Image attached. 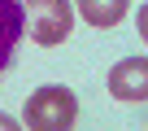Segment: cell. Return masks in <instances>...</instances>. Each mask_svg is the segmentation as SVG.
<instances>
[{
	"label": "cell",
	"mask_w": 148,
	"mask_h": 131,
	"mask_svg": "<svg viewBox=\"0 0 148 131\" xmlns=\"http://www.w3.org/2000/svg\"><path fill=\"white\" fill-rule=\"evenodd\" d=\"M22 39H26V9H22V0H0V74L18 61Z\"/></svg>",
	"instance_id": "277c9868"
},
{
	"label": "cell",
	"mask_w": 148,
	"mask_h": 131,
	"mask_svg": "<svg viewBox=\"0 0 148 131\" xmlns=\"http://www.w3.org/2000/svg\"><path fill=\"white\" fill-rule=\"evenodd\" d=\"M74 118H79V101L61 83H44L26 101V127L31 131H70Z\"/></svg>",
	"instance_id": "6da1fadb"
},
{
	"label": "cell",
	"mask_w": 148,
	"mask_h": 131,
	"mask_svg": "<svg viewBox=\"0 0 148 131\" xmlns=\"http://www.w3.org/2000/svg\"><path fill=\"white\" fill-rule=\"evenodd\" d=\"M79 9L92 26H118L131 9V0H79Z\"/></svg>",
	"instance_id": "5b68a950"
},
{
	"label": "cell",
	"mask_w": 148,
	"mask_h": 131,
	"mask_svg": "<svg viewBox=\"0 0 148 131\" xmlns=\"http://www.w3.org/2000/svg\"><path fill=\"white\" fill-rule=\"evenodd\" d=\"M22 9H26V35L39 48H57L70 39V31H74L70 0H22Z\"/></svg>",
	"instance_id": "7a4b0ae2"
},
{
	"label": "cell",
	"mask_w": 148,
	"mask_h": 131,
	"mask_svg": "<svg viewBox=\"0 0 148 131\" xmlns=\"http://www.w3.org/2000/svg\"><path fill=\"white\" fill-rule=\"evenodd\" d=\"M0 131H22V127H18V122H13V118L5 114V109H0Z\"/></svg>",
	"instance_id": "52a82bcc"
},
{
	"label": "cell",
	"mask_w": 148,
	"mask_h": 131,
	"mask_svg": "<svg viewBox=\"0 0 148 131\" xmlns=\"http://www.w3.org/2000/svg\"><path fill=\"white\" fill-rule=\"evenodd\" d=\"M135 26H139V39L148 44V5H139V13H135Z\"/></svg>",
	"instance_id": "8992f818"
},
{
	"label": "cell",
	"mask_w": 148,
	"mask_h": 131,
	"mask_svg": "<svg viewBox=\"0 0 148 131\" xmlns=\"http://www.w3.org/2000/svg\"><path fill=\"white\" fill-rule=\"evenodd\" d=\"M109 96L126 101V105H144L148 101V57H122L109 70Z\"/></svg>",
	"instance_id": "3957f363"
}]
</instances>
